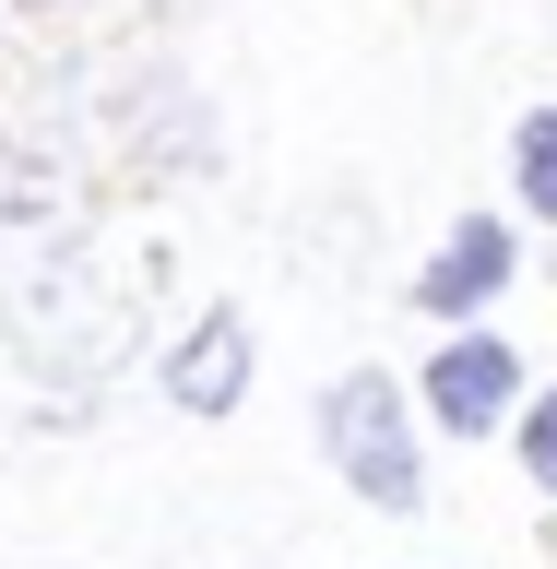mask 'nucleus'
I'll use <instances>...</instances> for the list:
<instances>
[{
    "mask_svg": "<svg viewBox=\"0 0 557 569\" xmlns=\"http://www.w3.org/2000/svg\"><path fill=\"white\" fill-rule=\"evenodd\" d=\"M320 451H332V475H345L368 510H427V451H416V403H404V380L391 368H345V380L320 391Z\"/></svg>",
    "mask_w": 557,
    "mask_h": 569,
    "instance_id": "1",
    "label": "nucleus"
},
{
    "mask_svg": "<svg viewBox=\"0 0 557 569\" xmlns=\"http://www.w3.org/2000/svg\"><path fill=\"white\" fill-rule=\"evenodd\" d=\"M510 273H523V238H510V213H462V226H439V249H427V273L404 284L427 320H475L510 297Z\"/></svg>",
    "mask_w": 557,
    "mask_h": 569,
    "instance_id": "2",
    "label": "nucleus"
},
{
    "mask_svg": "<svg viewBox=\"0 0 557 569\" xmlns=\"http://www.w3.org/2000/svg\"><path fill=\"white\" fill-rule=\"evenodd\" d=\"M427 416H439V439H487V427L523 416V356L498 345V332H451V345L427 356Z\"/></svg>",
    "mask_w": 557,
    "mask_h": 569,
    "instance_id": "3",
    "label": "nucleus"
},
{
    "mask_svg": "<svg viewBox=\"0 0 557 569\" xmlns=\"http://www.w3.org/2000/svg\"><path fill=\"white\" fill-rule=\"evenodd\" d=\"M249 368H261L249 309H202V320L167 345V368H155V380H167L178 416H238V403H249Z\"/></svg>",
    "mask_w": 557,
    "mask_h": 569,
    "instance_id": "4",
    "label": "nucleus"
},
{
    "mask_svg": "<svg viewBox=\"0 0 557 569\" xmlns=\"http://www.w3.org/2000/svg\"><path fill=\"white\" fill-rule=\"evenodd\" d=\"M510 178H523L534 226H557V107H534L523 131H510Z\"/></svg>",
    "mask_w": 557,
    "mask_h": 569,
    "instance_id": "5",
    "label": "nucleus"
},
{
    "mask_svg": "<svg viewBox=\"0 0 557 569\" xmlns=\"http://www.w3.org/2000/svg\"><path fill=\"white\" fill-rule=\"evenodd\" d=\"M510 439H523V475H534V498H557V391H534L523 416H510Z\"/></svg>",
    "mask_w": 557,
    "mask_h": 569,
    "instance_id": "6",
    "label": "nucleus"
}]
</instances>
